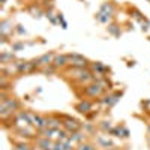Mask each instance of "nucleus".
Here are the masks:
<instances>
[{"mask_svg":"<svg viewBox=\"0 0 150 150\" xmlns=\"http://www.w3.org/2000/svg\"><path fill=\"white\" fill-rule=\"evenodd\" d=\"M68 59L71 60V63L75 65V66L84 68V66L87 65V60H86L83 56H80V54H71V56H68Z\"/></svg>","mask_w":150,"mask_h":150,"instance_id":"obj_1","label":"nucleus"},{"mask_svg":"<svg viewBox=\"0 0 150 150\" xmlns=\"http://www.w3.org/2000/svg\"><path fill=\"white\" fill-rule=\"evenodd\" d=\"M101 92H102L101 84H92V86H89V87L86 89V93L90 95V96H98Z\"/></svg>","mask_w":150,"mask_h":150,"instance_id":"obj_2","label":"nucleus"},{"mask_svg":"<svg viewBox=\"0 0 150 150\" xmlns=\"http://www.w3.org/2000/svg\"><path fill=\"white\" fill-rule=\"evenodd\" d=\"M51 59H53V54H44L42 57H39L33 65H48V63H51Z\"/></svg>","mask_w":150,"mask_h":150,"instance_id":"obj_3","label":"nucleus"},{"mask_svg":"<svg viewBox=\"0 0 150 150\" xmlns=\"http://www.w3.org/2000/svg\"><path fill=\"white\" fill-rule=\"evenodd\" d=\"M68 56H57L56 59H54V65L56 66H65L66 63H68Z\"/></svg>","mask_w":150,"mask_h":150,"instance_id":"obj_4","label":"nucleus"},{"mask_svg":"<svg viewBox=\"0 0 150 150\" xmlns=\"http://www.w3.org/2000/svg\"><path fill=\"white\" fill-rule=\"evenodd\" d=\"M90 108H92V104L90 102H80L77 105V110L80 112H87V111H90Z\"/></svg>","mask_w":150,"mask_h":150,"instance_id":"obj_5","label":"nucleus"},{"mask_svg":"<svg viewBox=\"0 0 150 150\" xmlns=\"http://www.w3.org/2000/svg\"><path fill=\"white\" fill-rule=\"evenodd\" d=\"M65 128H68L69 131L72 129V131H77L78 129V123L75 122V120H66L65 122Z\"/></svg>","mask_w":150,"mask_h":150,"instance_id":"obj_6","label":"nucleus"},{"mask_svg":"<svg viewBox=\"0 0 150 150\" xmlns=\"http://www.w3.org/2000/svg\"><path fill=\"white\" fill-rule=\"evenodd\" d=\"M48 126L51 128V129H57L60 126V120L57 119H51V120H48Z\"/></svg>","mask_w":150,"mask_h":150,"instance_id":"obj_7","label":"nucleus"},{"mask_svg":"<svg viewBox=\"0 0 150 150\" xmlns=\"http://www.w3.org/2000/svg\"><path fill=\"white\" fill-rule=\"evenodd\" d=\"M108 18H110L108 14H104V12H99V14H98V20H99V21H102V23H107Z\"/></svg>","mask_w":150,"mask_h":150,"instance_id":"obj_8","label":"nucleus"},{"mask_svg":"<svg viewBox=\"0 0 150 150\" xmlns=\"http://www.w3.org/2000/svg\"><path fill=\"white\" fill-rule=\"evenodd\" d=\"M104 11L107 12L108 15H111V14H112V11H114V8H112L111 5H107V3H105V5H102V12H104Z\"/></svg>","mask_w":150,"mask_h":150,"instance_id":"obj_9","label":"nucleus"},{"mask_svg":"<svg viewBox=\"0 0 150 150\" xmlns=\"http://www.w3.org/2000/svg\"><path fill=\"white\" fill-rule=\"evenodd\" d=\"M15 150H30V147H29V144H18Z\"/></svg>","mask_w":150,"mask_h":150,"instance_id":"obj_10","label":"nucleus"},{"mask_svg":"<svg viewBox=\"0 0 150 150\" xmlns=\"http://www.w3.org/2000/svg\"><path fill=\"white\" fill-rule=\"evenodd\" d=\"M78 150H95L92 146H89V144H81L80 147H78Z\"/></svg>","mask_w":150,"mask_h":150,"instance_id":"obj_11","label":"nucleus"},{"mask_svg":"<svg viewBox=\"0 0 150 150\" xmlns=\"http://www.w3.org/2000/svg\"><path fill=\"white\" fill-rule=\"evenodd\" d=\"M108 30L112 33V35H119V30H117V26H110Z\"/></svg>","mask_w":150,"mask_h":150,"instance_id":"obj_12","label":"nucleus"},{"mask_svg":"<svg viewBox=\"0 0 150 150\" xmlns=\"http://www.w3.org/2000/svg\"><path fill=\"white\" fill-rule=\"evenodd\" d=\"M93 68H95V71H99V72H102V71L105 69L101 63H95V65H93Z\"/></svg>","mask_w":150,"mask_h":150,"instance_id":"obj_13","label":"nucleus"},{"mask_svg":"<svg viewBox=\"0 0 150 150\" xmlns=\"http://www.w3.org/2000/svg\"><path fill=\"white\" fill-rule=\"evenodd\" d=\"M21 47H23L21 44H15V45H14V50H20Z\"/></svg>","mask_w":150,"mask_h":150,"instance_id":"obj_14","label":"nucleus"},{"mask_svg":"<svg viewBox=\"0 0 150 150\" xmlns=\"http://www.w3.org/2000/svg\"><path fill=\"white\" fill-rule=\"evenodd\" d=\"M2 2H3V3H5V2H6V0H2Z\"/></svg>","mask_w":150,"mask_h":150,"instance_id":"obj_15","label":"nucleus"}]
</instances>
